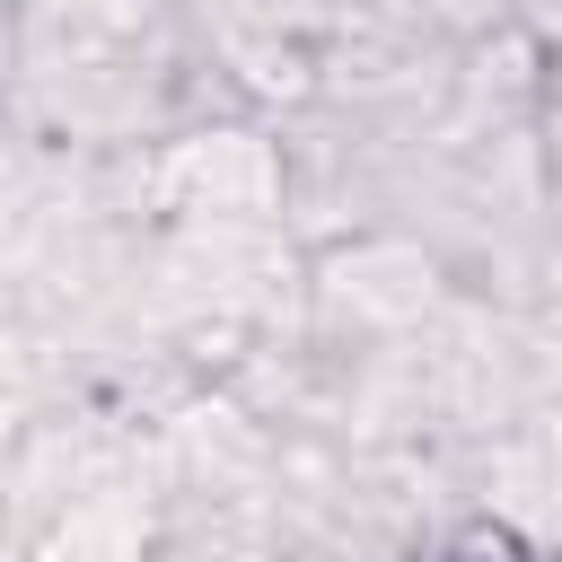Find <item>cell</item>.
<instances>
[{
    "mask_svg": "<svg viewBox=\"0 0 562 562\" xmlns=\"http://www.w3.org/2000/svg\"><path fill=\"white\" fill-rule=\"evenodd\" d=\"M176 184L193 193L184 211H263V202H272V158H263L255 140L220 132V140H193V149L176 158Z\"/></svg>",
    "mask_w": 562,
    "mask_h": 562,
    "instance_id": "cell-1",
    "label": "cell"
},
{
    "mask_svg": "<svg viewBox=\"0 0 562 562\" xmlns=\"http://www.w3.org/2000/svg\"><path fill=\"white\" fill-rule=\"evenodd\" d=\"M53 562H132V518L123 509H88L53 536Z\"/></svg>",
    "mask_w": 562,
    "mask_h": 562,
    "instance_id": "cell-2",
    "label": "cell"
},
{
    "mask_svg": "<svg viewBox=\"0 0 562 562\" xmlns=\"http://www.w3.org/2000/svg\"><path fill=\"white\" fill-rule=\"evenodd\" d=\"M439 562H527V544H518L509 527H465V536H457Z\"/></svg>",
    "mask_w": 562,
    "mask_h": 562,
    "instance_id": "cell-3",
    "label": "cell"
}]
</instances>
